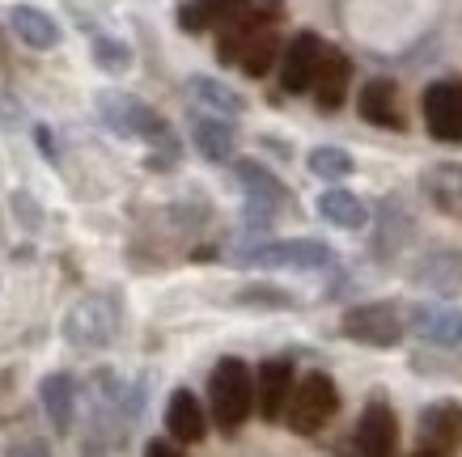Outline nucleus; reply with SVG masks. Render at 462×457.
<instances>
[{
  "label": "nucleus",
  "instance_id": "obj_24",
  "mask_svg": "<svg viewBox=\"0 0 462 457\" xmlns=\"http://www.w3.org/2000/svg\"><path fill=\"white\" fill-rule=\"evenodd\" d=\"M276 56H281V39H276V30H263V34H254V39L242 47L238 64L246 77H267L272 64H276Z\"/></svg>",
  "mask_w": 462,
  "mask_h": 457
},
{
  "label": "nucleus",
  "instance_id": "obj_10",
  "mask_svg": "<svg viewBox=\"0 0 462 457\" xmlns=\"http://www.w3.org/2000/svg\"><path fill=\"white\" fill-rule=\"evenodd\" d=\"M293 394V364L289 361H263L254 377V407L267 424L284 419V402Z\"/></svg>",
  "mask_w": 462,
  "mask_h": 457
},
{
  "label": "nucleus",
  "instance_id": "obj_15",
  "mask_svg": "<svg viewBox=\"0 0 462 457\" xmlns=\"http://www.w3.org/2000/svg\"><path fill=\"white\" fill-rule=\"evenodd\" d=\"M166 432L174 436L179 444H196L204 441L208 432V419H204V407L191 389H174L170 394V407H166Z\"/></svg>",
  "mask_w": 462,
  "mask_h": 457
},
{
  "label": "nucleus",
  "instance_id": "obj_19",
  "mask_svg": "<svg viewBox=\"0 0 462 457\" xmlns=\"http://www.w3.org/2000/svg\"><path fill=\"white\" fill-rule=\"evenodd\" d=\"M424 195H429L446 216H458L462 221V166L458 161L429 169V174H424Z\"/></svg>",
  "mask_w": 462,
  "mask_h": 457
},
{
  "label": "nucleus",
  "instance_id": "obj_6",
  "mask_svg": "<svg viewBox=\"0 0 462 457\" xmlns=\"http://www.w3.org/2000/svg\"><path fill=\"white\" fill-rule=\"evenodd\" d=\"M458 444H462L458 402H433V407H424L420 432H416V457H454Z\"/></svg>",
  "mask_w": 462,
  "mask_h": 457
},
{
  "label": "nucleus",
  "instance_id": "obj_13",
  "mask_svg": "<svg viewBox=\"0 0 462 457\" xmlns=\"http://www.w3.org/2000/svg\"><path fill=\"white\" fill-rule=\"evenodd\" d=\"M319 56H322L319 34L301 30V34L289 42V51H284V59H281V85H284V94H306L310 81H314V69H319Z\"/></svg>",
  "mask_w": 462,
  "mask_h": 457
},
{
  "label": "nucleus",
  "instance_id": "obj_21",
  "mask_svg": "<svg viewBox=\"0 0 462 457\" xmlns=\"http://www.w3.org/2000/svg\"><path fill=\"white\" fill-rule=\"evenodd\" d=\"M361 114L369 119V123L399 132V127H403V114H399L394 85L391 81H369V85H365V89H361Z\"/></svg>",
  "mask_w": 462,
  "mask_h": 457
},
{
  "label": "nucleus",
  "instance_id": "obj_17",
  "mask_svg": "<svg viewBox=\"0 0 462 457\" xmlns=\"http://www.w3.org/2000/svg\"><path fill=\"white\" fill-rule=\"evenodd\" d=\"M9 26H14L17 39L26 42V47H34V51H51L60 42L56 17L34 9V5H14V9H9Z\"/></svg>",
  "mask_w": 462,
  "mask_h": 457
},
{
  "label": "nucleus",
  "instance_id": "obj_11",
  "mask_svg": "<svg viewBox=\"0 0 462 457\" xmlns=\"http://www.w3.org/2000/svg\"><path fill=\"white\" fill-rule=\"evenodd\" d=\"M272 22H276V0H272V5H263V9H242L234 22H225L221 39H217V56H221V64H238L242 47H246L254 34L272 30Z\"/></svg>",
  "mask_w": 462,
  "mask_h": 457
},
{
  "label": "nucleus",
  "instance_id": "obj_3",
  "mask_svg": "<svg viewBox=\"0 0 462 457\" xmlns=\"http://www.w3.org/2000/svg\"><path fill=\"white\" fill-rule=\"evenodd\" d=\"M246 267H297V271H322L336 263L331 246L310 242V237H293V242H263V246L242 250Z\"/></svg>",
  "mask_w": 462,
  "mask_h": 457
},
{
  "label": "nucleus",
  "instance_id": "obj_12",
  "mask_svg": "<svg viewBox=\"0 0 462 457\" xmlns=\"http://www.w3.org/2000/svg\"><path fill=\"white\" fill-rule=\"evenodd\" d=\"M348 77H352V64L344 51L336 47H322L319 56V69H314V97H319V111H339L344 106V94H348Z\"/></svg>",
  "mask_w": 462,
  "mask_h": 457
},
{
  "label": "nucleus",
  "instance_id": "obj_2",
  "mask_svg": "<svg viewBox=\"0 0 462 457\" xmlns=\"http://www.w3.org/2000/svg\"><path fill=\"white\" fill-rule=\"evenodd\" d=\"M336 411H339V389L327 373H306L293 386L289 402H284V419H289V428H293L297 436L322 432L336 419Z\"/></svg>",
  "mask_w": 462,
  "mask_h": 457
},
{
  "label": "nucleus",
  "instance_id": "obj_20",
  "mask_svg": "<svg viewBox=\"0 0 462 457\" xmlns=\"http://www.w3.org/2000/svg\"><path fill=\"white\" fill-rule=\"evenodd\" d=\"M42 407H47V419L56 432H69L72 428V411H77V389H72V377L69 373H51L42 381Z\"/></svg>",
  "mask_w": 462,
  "mask_h": 457
},
{
  "label": "nucleus",
  "instance_id": "obj_23",
  "mask_svg": "<svg viewBox=\"0 0 462 457\" xmlns=\"http://www.w3.org/2000/svg\"><path fill=\"white\" fill-rule=\"evenodd\" d=\"M187 89H191V97L196 102H204L208 106V114H238L242 111V97L229 89V85H221V81H212V77H191L187 81Z\"/></svg>",
  "mask_w": 462,
  "mask_h": 457
},
{
  "label": "nucleus",
  "instance_id": "obj_27",
  "mask_svg": "<svg viewBox=\"0 0 462 457\" xmlns=\"http://www.w3.org/2000/svg\"><path fill=\"white\" fill-rule=\"evenodd\" d=\"M242 301L246 305H289V292H276V288H246L242 292Z\"/></svg>",
  "mask_w": 462,
  "mask_h": 457
},
{
  "label": "nucleus",
  "instance_id": "obj_22",
  "mask_svg": "<svg viewBox=\"0 0 462 457\" xmlns=\"http://www.w3.org/2000/svg\"><path fill=\"white\" fill-rule=\"evenodd\" d=\"M319 216L322 221H331L336 229H365V221H369V208H365L361 199L352 191H322L319 195Z\"/></svg>",
  "mask_w": 462,
  "mask_h": 457
},
{
  "label": "nucleus",
  "instance_id": "obj_8",
  "mask_svg": "<svg viewBox=\"0 0 462 457\" xmlns=\"http://www.w3.org/2000/svg\"><path fill=\"white\" fill-rule=\"evenodd\" d=\"M424 123L441 144L462 140V81H437L424 89Z\"/></svg>",
  "mask_w": 462,
  "mask_h": 457
},
{
  "label": "nucleus",
  "instance_id": "obj_9",
  "mask_svg": "<svg viewBox=\"0 0 462 457\" xmlns=\"http://www.w3.org/2000/svg\"><path fill=\"white\" fill-rule=\"evenodd\" d=\"M238 178H242V187L251 191V199H246L251 208L246 212H251L254 224H267L284 208V195L289 191H284V182L276 178V174H267V169L254 166V161H238Z\"/></svg>",
  "mask_w": 462,
  "mask_h": 457
},
{
  "label": "nucleus",
  "instance_id": "obj_16",
  "mask_svg": "<svg viewBox=\"0 0 462 457\" xmlns=\"http://www.w3.org/2000/svg\"><path fill=\"white\" fill-rule=\"evenodd\" d=\"M242 9H251V0H187L179 9V26L187 34H204V30H221L225 22H234Z\"/></svg>",
  "mask_w": 462,
  "mask_h": 457
},
{
  "label": "nucleus",
  "instance_id": "obj_18",
  "mask_svg": "<svg viewBox=\"0 0 462 457\" xmlns=\"http://www.w3.org/2000/svg\"><path fill=\"white\" fill-rule=\"evenodd\" d=\"M191 140H196V149L208 157V161H229L234 157V127H229V119H221V114H196L191 119Z\"/></svg>",
  "mask_w": 462,
  "mask_h": 457
},
{
  "label": "nucleus",
  "instance_id": "obj_7",
  "mask_svg": "<svg viewBox=\"0 0 462 457\" xmlns=\"http://www.w3.org/2000/svg\"><path fill=\"white\" fill-rule=\"evenodd\" d=\"M394 444H399V419L386 402L374 398L352 432V457H394Z\"/></svg>",
  "mask_w": 462,
  "mask_h": 457
},
{
  "label": "nucleus",
  "instance_id": "obj_4",
  "mask_svg": "<svg viewBox=\"0 0 462 457\" xmlns=\"http://www.w3.org/2000/svg\"><path fill=\"white\" fill-rule=\"evenodd\" d=\"M403 314L394 309L391 301H374V305H356L344 314V334L356 339V343L369 347H394L403 339Z\"/></svg>",
  "mask_w": 462,
  "mask_h": 457
},
{
  "label": "nucleus",
  "instance_id": "obj_29",
  "mask_svg": "<svg viewBox=\"0 0 462 457\" xmlns=\"http://www.w3.org/2000/svg\"><path fill=\"white\" fill-rule=\"evenodd\" d=\"M144 457H187V453H179L170 441H149V449H144Z\"/></svg>",
  "mask_w": 462,
  "mask_h": 457
},
{
  "label": "nucleus",
  "instance_id": "obj_25",
  "mask_svg": "<svg viewBox=\"0 0 462 457\" xmlns=\"http://www.w3.org/2000/svg\"><path fill=\"white\" fill-rule=\"evenodd\" d=\"M310 169H314L319 178H348L352 157L344 149H314L310 152Z\"/></svg>",
  "mask_w": 462,
  "mask_h": 457
},
{
  "label": "nucleus",
  "instance_id": "obj_1",
  "mask_svg": "<svg viewBox=\"0 0 462 457\" xmlns=\"http://www.w3.org/2000/svg\"><path fill=\"white\" fill-rule=\"evenodd\" d=\"M208 398H212V419L221 432H238L246 416L254 411V377L238 356L217 361L208 377Z\"/></svg>",
  "mask_w": 462,
  "mask_h": 457
},
{
  "label": "nucleus",
  "instance_id": "obj_28",
  "mask_svg": "<svg viewBox=\"0 0 462 457\" xmlns=\"http://www.w3.org/2000/svg\"><path fill=\"white\" fill-rule=\"evenodd\" d=\"M5 457H51V449H47V441H22V444H14Z\"/></svg>",
  "mask_w": 462,
  "mask_h": 457
},
{
  "label": "nucleus",
  "instance_id": "obj_5",
  "mask_svg": "<svg viewBox=\"0 0 462 457\" xmlns=\"http://www.w3.org/2000/svg\"><path fill=\"white\" fill-rule=\"evenodd\" d=\"M115 326H119V309H115L111 297H85L69 309V318H64V334H69V343L77 347H102L111 343Z\"/></svg>",
  "mask_w": 462,
  "mask_h": 457
},
{
  "label": "nucleus",
  "instance_id": "obj_26",
  "mask_svg": "<svg viewBox=\"0 0 462 457\" xmlns=\"http://www.w3.org/2000/svg\"><path fill=\"white\" fill-rule=\"evenodd\" d=\"M94 59H98V69H106V72H124L127 64H132V51L115 39H98L94 42Z\"/></svg>",
  "mask_w": 462,
  "mask_h": 457
},
{
  "label": "nucleus",
  "instance_id": "obj_14",
  "mask_svg": "<svg viewBox=\"0 0 462 457\" xmlns=\"http://www.w3.org/2000/svg\"><path fill=\"white\" fill-rule=\"evenodd\" d=\"M411 331L441 347H462V309L454 305H416L411 309Z\"/></svg>",
  "mask_w": 462,
  "mask_h": 457
}]
</instances>
